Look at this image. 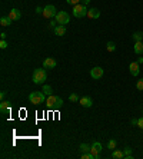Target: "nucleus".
Returning <instances> with one entry per match:
<instances>
[{"mask_svg":"<svg viewBox=\"0 0 143 159\" xmlns=\"http://www.w3.org/2000/svg\"><path fill=\"white\" fill-rule=\"evenodd\" d=\"M46 103L50 109H60L63 106V99L59 97V96H55V95H50L47 99H46Z\"/></svg>","mask_w":143,"mask_h":159,"instance_id":"1","label":"nucleus"},{"mask_svg":"<svg viewBox=\"0 0 143 159\" xmlns=\"http://www.w3.org/2000/svg\"><path fill=\"white\" fill-rule=\"evenodd\" d=\"M47 79V73L44 69H34L33 70V82L36 85H43Z\"/></svg>","mask_w":143,"mask_h":159,"instance_id":"2","label":"nucleus"},{"mask_svg":"<svg viewBox=\"0 0 143 159\" xmlns=\"http://www.w3.org/2000/svg\"><path fill=\"white\" fill-rule=\"evenodd\" d=\"M88 11H89L88 6H85V4H82V3L73 6V16L77 17V19H82V17L88 16Z\"/></svg>","mask_w":143,"mask_h":159,"instance_id":"3","label":"nucleus"},{"mask_svg":"<svg viewBox=\"0 0 143 159\" xmlns=\"http://www.w3.org/2000/svg\"><path fill=\"white\" fill-rule=\"evenodd\" d=\"M29 100L33 105H40V103L46 102V95H44L43 92H32L29 95Z\"/></svg>","mask_w":143,"mask_h":159,"instance_id":"4","label":"nucleus"},{"mask_svg":"<svg viewBox=\"0 0 143 159\" xmlns=\"http://www.w3.org/2000/svg\"><path fill=\"white\" fill-rule=\"evenodd\" d=\"M55 20L57 24H63V26H66L67 23L70 21V16H69V13L67 11H57L55 16Z\"/></svg>","mask_w":143,"mask_h":159,"instance_id":"5","label":"nucleus"},{"mask_svg":"<svg viewBox=\"0 0 143 159\" xmlns=\"http://www.w3.org/2000/svg\"><path fill=\"white\" fill-rule=\"evenodd\" d=\"M56 7L53 6V4H47L46 7L43 9V17H46V19H52V17H55L56 16Z\"/></svg>","mask_w":143,"mask_h":159,"instance_id":"6","label":"nucleus"},{"mask_svg":"<svg viewBox=\"0 0 143 159\" xmlns=\"http://www.w3.org/2000/svg\"><path fill=\"white\" fill-rule=\"evenodd\" d=\"M90 152L93 153V156H95V159H99L100 158V152H102V143L100 142H93L92 143V148H90Z\"/></svg>","mask_w":143,"mask_h":159,"instance_id":"7","label":"nucleus"},{"mask_svg":"<svg viewBox=\"0 0 143 159\" xmlns=\"http://www.w3.org/2000/svg\"><path fill=\"white\" fill-rule=\"evenodd\" d=\"M105 73V70H103V67H100V66H96V67H93V69H90V76L93 77V79H100L102 76Z\"/></svg>","mask_w":143,"mask_h":159,"instance_id":"8","label":"nucleus"},{"mask_svg":"<svg viewBox=\"0 0 143 159\" xmlns=\"http://www.w3.org/2000/svg\"><path fill=\"white\" fill-rule=\"evenodd\" d=\"M57 62H56L53 57H46L43 60V67L44 69H55Z\"/></svg>","mask_w":143,"mask_h":159,"instance_id":"9","label":"nucleus"},{"mask_svg":"<svg viewBox=\"0 0 143 159\" xmlns=\"http://www.w3.org/2000/svg\"><path fill=\"white\" fill-rule=\"evenodd\" d=\"M129 70H130V74L132 76H139L140 73V66L137 62H132V63L129 64Z\"/></svg>","mask_w":143,"mask_h":159,"instance_id":"10","label":"nucleus"},{"mask_svg":"<svg viewBox=\"0 0 143 159\" xmlns=\"http://www.w3.org/2000/svg\"><path fill=\"white\" fill-rule=\"evenodd\" d=\"M79 103L83 106V107H92V106H93V100H92L89 96H83V97H80Z\"/></svg>","mask_w":143,"mask_h":159,"instance_id":"11","label":"nucleus"},{"mask_svg":"<svg viewBox=\"0 0 143 159\" xmlns=\"http://www.w3.org/2000/svg\"><path fill=\"white\" fill-rule=\"evenodd\" d=\"M9 17H10L11 20H20L22 11L19 10V9H11V10L9 11Z\"/></svg>","mask_w":143,"mask_h":159,"instance_id":"12","label":"nucleus"},{"mask_svg":"<svg viewBox=\"0 0 143 159\" xmlns=\"http://www.w3.org/2000/svg\"><path fill=\"white\" fill-rule=\"evenodd\" d=\"M88 17H89V19H99V17H100V10H99V9H96V7L89 9Z\"/></svg>","mask_w":143,"mask_h":159,"instance_id":"13","label":"nucleus"},{"mask_svg":"<svg viewBox=\"0 0 143 159\" xmlns=\"http://www.w3.org/2000/svg\"><path fill=\"white\" fill-rule=\"evenodd\" d=\"M55 34L56 36H65V34H66V26L57 24V26L55 27Z\"/></svg>","mask_w":143,"mask_h":159,"instance_id":"14","label":"nucleus"},{"mask_svg":"<svg viewBox=\"0 0 143 159\" xmlns=\"http://www.w3.org/2000/svg\"><path fill=\"white\" fill-rule=\"evenodd\" d=\"M11 109V105L9 100H1V103H0V110L1 112H10Z\"/></svg>","mask_w":143,"mask_h":159,"instance_id":"15","label":"nucleus"},{"mask_svg":"<svg viewBox=\"0 0 143 159\" xmlns=\"http://www.w3.org/2000/svg\"><path fill=\"white\" fill-rule=\"evenodd\" d=\"M134 53L143 54V40L142 42H134Z\"/></svg>","mask_w":143,"mask_h":159,"instance_id":"16","label":"nucleus"},{"mask_svg":"<svg viewBox=\"0 0 143 159\" xmlns=\"http://www.w3.org/2000/svg\"><path fill=\"white\" fill-rule=\"evenodd\" d=\"M11 21H13V20H11L9 16H3V17L0 19V24H1L3 27H6V26H10Z\"/></svg>","mask_w":143,"mask_h":159,"instance_id":"17","label":"nucleus"},{"mask_svg":"<svg viewBox=\"0 0 143 159\" xmlns=\"http://www.w3.org/2000/svg\"><path fill=\"white\" fill-rule=\"evenodd\" d=\"M112 158L113 159H125V152H122V150H113V152H112Z\"/></svg>","mask_w":143,"mask_h":159,"instance_id":"18","label":"nucleus"},{"mask_svg":"<svg viewBox=\"0 0 143 159\" xmlns=\"http://www.w3.org/2000/svg\"><path fill=\"white\" fill-rule=\"evenodd\" d=\"M43 92L46 96H50V95H53V89H52V86L50 85H43Z\"/></svg>","mask_w":143,"mask_h":159,"instance_id":"19","label":"nucleus"},{"mask_svg":"<svg viewBox=\"0 0 143 159\" xmlns=\"http://www.w3.org/2000/svg\"><path fill=\"white\" fill-rule=\"evenodd\" d=\"M132 37H133L134 42H142L143 40V33L142 32H134L132 34Z\"/></svg>","mask_w":143,"mask_h":159,"instance_id":"20","label":"nucleus"},{"mask_svg":"<svg viewBox=\"0 0 143 159\" xmlns=\"http://www.w3.org/2000/svg\"><path fill=\"white\" fill-rule=\"evenodd\" d=\"M106 49H107V52H115V50H116V44H115L113 42H107Z\"/></svg>","mask_w":143,"mask_h":159,"instance_id":"21","label":"nucleus"},{"mask_svg":"<svg viewBox=\"0 0 143 159\" xmlns=\"http://www.w3.org/2000/svg\"><path fill=\"white\" fill-rule=\"evenodd\" d=\"M69 100H70V102H79L80 97H79L77 93H70V95H69Z\"/></svg>","mask_w":143,"mask_h":159,"instance_id":"22","label":"nucleus"},{"mask_svg":"<svg viewBox=\"0 0 143 159\" xmlns=\"http://www.w3.org/2000/svg\"><path fill=\"white\" fill-rule=\"evenodd\" d=\"M90 148H92V146H89L88 143H82V145L79 146V149H80L83 153H85V152H90Z\"/></svg>","mask_w":143,"mask_h":159,"instance_id":"23","label":"nucleus"},{"mask_svg":"<svg viewBox=\"0 0 143 159\" xmlns=\"http://www.w3.org/2000/svg\"><path fill=\"white\" fill-rule=\"evenodd\" d=\"M116 145H117V142L115 140V139H110L109 142H107V148L112 150V149H116Z\"/></svg>","mask_w":143,"mask_h":159,"instance_id":"24","label":"nucleus"},{"mask_svg":"<svg viewBox=\"0 0 143 159\" xmlns=\"http://www.w3.org/2000/svg\"><path fill=\"white\" fill-rule=\"evenodd\" d=\"M136 89H137V90H143V79L137 80V83H136Z\"/></svg>","mask_w":143,"mask_h":159,"instance_id":"25","label":"nucleus"},{"mask_svg":"<svg viewBox=\"0 0 143 159\" xmlns=\"http://www.w3.org/2000/svg\"><path fill=\"white\" fill-rule=\"evenodd\" d=\"M66 1L69 3V4H72V6H76V4H79L82 0H66Z\"/></svg>","mask_w":143,"mask_h":159,"instance_id":"26","label":"nucleus"},{"mask_svg":"<svg viewBox=\"0 0 143 159\" xmlns=\"http://www.w3.org/2000/svg\"><path fill=\"white\" fill-rule=\"evenodd\" d=\"M123 152H125V155H132V148L126 146V148L123 149Z\"/></svg>","mask_w":143,"mask_h":159,"instance_id":"27","label":"nucleus"},{"mask_svg":"<svg viewBox=\"0 0 143 159\" xmlns=\"http://www.w3.org/2000/svg\"><path fill=\"white\" fill-rule=\"evenodd\" d=\"M137 127H140V129H143V116L137 119Z\"/></svg>","mask_w":143,"mask_h":159,"instance_id":"28","label":"nucleus"},{"mask_svg":"<svg viewBox=\"0 0 143 159\" xmlns=\"http://www.w3.org/2000/svg\"><path fill=\"white\" fill-rule=\"evenodd\" d=\"M7 46H9V44H7L6 40H1V42H0V47H1V49H6Z\"/></svg>","mask_w":143,"mask_h":159,"instance_id":"29","label":"nucleus"},{"mask_svg":"<svg viewBox=\"0 0 143 159\" xmlns=\"http://www.w3.org/2000/svg\"><path fill=\"white\" fill-rule=\"evenodd\" d=\"M130 123H132L133 126H137V119H136V117H133L132 120H130Z\"/></svg>","mask_w":143,"mask_h":159,"instance_id":"30","label":"nucleus"},{"mask_svg":"<svg viewBox=\"0 0 143 159\" xmlns=\"http://www.w3.org/2000/svg\"><path fill=\"white\" fill-rule=\"evenodd\" d=\"M6 36H7V34H6L4 32H3V33H0V37H1V40H6Z\"/></svg>","mask_w":143,"mask_h":159,"instance_id":"31","label":"nucleus"},{"mask_svg":"<svg viewBox=\"0 0 143 159\" xmlns=\"http://www.w3.org/2000/svg\"><path fill=\"white\" fill-rule=\"evenodd\" d=\"M36 13H39V14L43 13V9H42V7H36Z\"/></svg>","mask_w":143,"mask_h":159,"instance_id":"32","label":"nucleus"},{"mask_svg":"<svg viewBox=\"0 0 143 159\" xmlns=\"http://www.w3.org/2000/svg\"><path fill=\"white\" fill-rule=\"evenodd\" d=\"M89 3H90V0H82V4H85V6H88Z\"/></svg>","mask_w":143,"mask_h":159,"instance_id":"33","label":"nucleus"},{"mask_svg":"<svg viewBox=\"0 0 143 159\" xmlns=\"http://www.w3.org/2000/svg\"><path fill=\"white\" fill-rule=\"evenodd\" d=\"M4 96H6V92H1V93H0V97H1V99H4Z\"/></svg>","mask_w":143,"mask_h":159,"instance_id":"34","label":"nucleus"},{"mask_svg":"<svg viewBox=\"0 0 143 159\" xmlns=\"http://www.w3.org/2000/svg\"><path fill=\"white\" fill-rule=\"evenodd\" d=\"M137 63H139V64L143 63V57H139V59H137Z\"/></svg>","mask_w":143,"mask_h":159,"instance_id":"35","label":"nucleus"}]
</instances>
